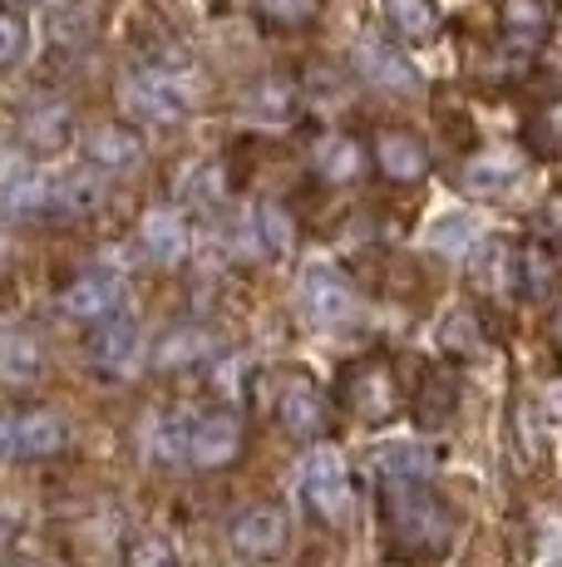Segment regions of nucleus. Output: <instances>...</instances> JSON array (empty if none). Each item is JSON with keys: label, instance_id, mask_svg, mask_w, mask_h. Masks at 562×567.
I'll use <instances>...</instances> for the list:
<instances>
[{"label": "nucleus", "instance_id": "nucleus-17", "mask_svg": "<svg viewBox=\"0 0 562 567\" xmlns=\"http://www.w3.org/2000/svg\"><path fill=\"white\" fill-rule=\"evenodd\" d=\"M385 16H391V25L409 40V45H425V40H435V30H439L435 0H385Z\"/></svg>", "mask_w": 562, "mask_h": 567}, {"label": "nucleus", "instance_id": "nucleus-5", "mask_svg": "<svg viewBox=\"0 0 562 567\" xmlns=\"http://www.w3.org/2000/svg\"><path fill=\"white\" fill-rule=\"evenodd\" d=\"M355 70H361L375 90H395V94L419 90V70H415V64H409L395 45H385V40H375V35L355 45Z\"/></svg>", "mask_w": 562, "mask_h": 567}, {"label": "nucleus", "instance_id": "nucleus-22", "mask_svg": "<svg viewBox=\"0 0 562 567\" xmlns=\"http://www.w3.org/2000/svg\"><path fill=\"white\" fill-rule=\"evenodd\" d=\"M381 474L385 478H429L435 460H429L425 444H385L381 450Z\"/></svg>", "mask_w": 562, "mask_h": 567}, {"label": "nucleus", "instance_id": "nucleus-23", "mask_svg": "<svg viewBox=\"0 0 562 567\" xmlns=\"http://www.w3.org/2000/svg\"><path fill=\"white\" fill-rule=\"evenodd\" d=\"M25 144H35V148H60L64 144V134H70V109H60V104H45V109H35V114H25Z\"/></svg>", "mask_w": 562, "mask_h": 567}, {"label": "nucleus", "instance_id": "nucleus-29", "mask_svg": "<svg viewBox=\"0 0 562 567\" xmlns=\"http://www.w3.org/2000/svg\"><path fill=\"white\" fill-rule=\"evenodd\" d=\"M489 261H493V267H483V271H479L483 287H508V247H493Z\"/></svg>", "mask_w": 562, "mask_h": 567}, {"label": "nucleus", "instance_id": "nucleus-25", "mask_svg": "<svg viewBox=\"0 0 562 567\" xmlns=\"http://www.w3.org/2000/svg\"><path fill=\"white\" fill-rule=\"evenodd\" d=\"M439 341H445V351H454V355H479V321H473L469 311H454L445 321V331H439Z\"/></svg>", "mask_w": 562, "mask_h": 567}, {"label": "nucleus", "instance_id": "nucleus-28", "mask_svg": "<svg viewBox=\"0 0 562 567\" xmlns=\"http://www.w3.org/2000/svg\"><path fill=\"white\" fill-rule=\"evenodd\" d=\"M25 20L20 16H10V10H0V70L6 64H15L20 54H25Z\"/></svg>", "mask_w": 562, "mask_h": 567}, {"label": "nucleus", "instance_id": "nucleus-15", "mask_svg": "<svg viewBox=\"0 0 562 567\" xmlns=\"http://www.w3.org/2000/svg\"><path fill=\"white\" fill-rule=\"evenodd\" d=\"M138 134L124 124H100L90 138H84V154H90V163H100V168H128V163L138 158Z\"/></svg>", "mask_w": 562, "mask_h": 567}, {"label": "nucleus", "instance_id": "nucleus-35", "mask_svg": "<svg viewBox=\"0 0 562 567\" xmlns=\"http://www.w3.org/2000/svg\"><path fill=\"white\" fill-rule=\"evenodd\" d=\"M553 331H558V346H562V311H558V321H553Z\"/></svg>", "mask_w": 562, "mask_h": 567}, {"label": "nucleus", "instance_id": "nucleus-32", "mask_svg": "<svg viewBox=\"0 0 562 567\" xmlns=\"http://www.w3.org/2000/svg\"><path fill=\"white\" fill-rule=\"evenodd\" d=\"M10 450H15V424H10L6 414H0V460H6Z\"/></svg>", "mask_w": 562, "mask_h": 567}, {"label": "nucleus", "instance_id": "nucleus-24", "mask_svg": "<svg viewBox=\"0 0 562 567\" xmlns=\"http://www.w3.org/2000/svg\"><path fill=\"white\" fill-rule=\"evenodd\" d=\"M252 6L272 25H306V20L321 16V0H252Z\"/></svg>", "mask_w": 562, "mask_h": 567}, {"label": "nucleus", "instance_id": "nucleus-30", "mask_svg": "<svg viewBox=\"0 0 562 567\" xmlns=\"http://www.w3.org/2000/svg\"><path fill=\"white\" fill-rule=\"evenodd\" d=\"M543 528H548V538H543V553H548V558H558V563H562V518H548Z\"/></svg>", "mask_w": 562, "mask_h": 567}, {"label": "nucleus", "instance_id": "nucleus-16", "mask_svg": "<svg viewBox=\"0 0 562 567\" xmlns=\"http://www.w3.org/2000/svg\"><path fill=\"white\" fill-rule=\"evenodd\" d=\"M40 361H45V355H40L35 336H25V331L0 336V380H6V385H25V380H35Z\"/></svg>", "mask_w": 562, "mask_h": 567}, {"label": "nucleus", "instance_id": "nucleus-21", "mask_svg": "<svg viewBox=\"0 0 562 567\" xmlns=\"http://www.w3.org/2000/svg\"><path fill=\"white\" fill-rule=\"evenodd\" d=\"M361 163H365V154H361L355 138H326L321 154H316V168H321L326 183H351L355 173H361Z\"/></svg>", "mask_w": 562, "mask_h": 567}, {"label": "nucleus", "instance_id": "nucleus-2", "mask_svg": "<svg viewBox=\"0 0 562 567\" xmlns=\"http://www.w3.org/2000/svg\"><path fill=\"white\" fill-rule=\"evenodd\" d=\"M124 109L134 118H144V124H178V118H188L192 94L178 74L144 70V74H128L124 80Z\"/></svg>", "mask_w": 562, "mask_h": 567}, {"label": "nucleus", "instance_id": "nucleus-1", "mask_svg": "<svg viewBox=\"0 0 562 567\" xmlns=\"http://www.w3.org/2000/svg\"><path fill=\"white\" fill-rule=\"evenodd\" d=\"M385 523L399 538V548H439L449 533L445 508L435 504V494L425 488V478H385Z\"/></svg>", "mask_w": 562, "mask_h": 567}, {"label": "nucleus", "instance_id": "nucleus-31", "mask_svg": "<svg viewBox=\"0 0 562 567\" xmlns=\"http://www.w3.org/2000/svg\"><path fill=\"white\" fill-rule=\"evenodd\" d=\"M158 563H164V548H158V543H148V548L134 553V567H158Z\"/></svg>", "mask_w": 562, "mask_h": 567}, {"label": "nucleus", "instance_id": "nucleus-3", "mask_svg": "<svg viewBox=\"0 0 562 567\" xmlns=\"http://www.w3.org/2000/svg\"><path fill=\"white\" fill-rule=\"evenodd\" d=\"M296 301L316 326H345V321H355V311H361L355 287L341 277L336 267H331V261H311V267L301 271Z\"/></svg>", "mask_w": 562, "mask_h": 567}, {"label": "nucleus", "instance_id": "nucleus-7", "mask_svg": "<svg viewBox=\"0 0 562 567\" xmlns=\"http://www.w3.org/2000/svg\"><path fill=\"white\" fill-rule=\"evenodd\" d=\"M242 450V430H237L232 414H202L188 434V460L198 468H222L237 460Z\"/></svg>", "mask_w": 562, "mask_h": 567}, {"label": "nucleus", "instance_id": "nucleus-18", "mask_svg": "<svg viewBox=\"0 0 562 567\" xmlns=\"http://www.w3.org/2000/svg\"><path fill=\"white\" fill-rule=\"evenodd\" d=\"M281 424H287L291 434H316L321 424H326V410H321V395L306 385V380H296V385L281 390Z\"/></svg>", "mask_w": 562, "mask_h": 567}, {"label": "nucleus", "instance_id": "nucleus-4", "mask_svg": "<svg viewBox=\"0 0 562 567\" xmlns=\"http://www.w3.org/2000/svg\"><path fill=\"white\" fill-rule=\"evenodd\" d=\"M301 494H306V504L326 523L345 518V508H351V474H345L341 450L316 444V450L301 460Z\"/></svg>", "mask_w": 562, "mask_h": 567}, {"label": "nucleus", "instance_id": "nucleus-9", "mask_svg": "<svg viewBox=\"0 0 562 567\" xmlns=\"http://www.w3.org/2000/svg\"><path fill=\"white\" fill-rule=\"evenodd\" d=\"M375 163H381L385 178L415 183V178H425L429 154H425V144H419L415 134H399V128H391V134L375 138Z\"/></svg>", "mask_w": 562, "mask_h": 567}, {"label": "nucleus", "instance_id": "nucleus-34", "mask_svg": "<svg viewBox=\"0 0 562 567\" xmlns=\"http://www.w3.org/2000/svg\"><path fill=\"white\" fill-rule=\"evenodd\" d=\"M543 217H548V223H553V227H558V233H562V193H558V198H548V207H543Z\"/></svg>", "mask_w": 562, "mask_h": 567}, {"label": "nucleus", "instance_id": "nucleus-11", "mask_svg": "<svg viewBox=\"0 0 562 567\" xmlns=\"http://www.w3.org/2000/svg\"><path fill=\"white\" fill-rule=\"evenodd\" d=\"M60 307L70 316H80V321H104V316L118 307V281L100 277V271H94V277H80V281H70V287H64Z\"/></svg>", "mask_w": 562, "mask_h": 567}, {"label": "nucleus", "instance_id": "nucleus-6", "mask_svg": "<svg viewBox=\"0 0 562 567\" xmlns=\"http://www.w3.org/2000/svg\"><path fill=\"white\" fill-rule=\"evenodd\" d=\"M232 548L242 553V558H277V553L287 548V514L272 504L247 508V514L232 523Z\"/></svg>", "mask_w": 562, "mask_h": 567}, {"label": "nucleus", "instance_id": "nucleus-19", "mask_svg": "<svg viewBox=\"0 0 562 567\" xmlns=\"http://www.w3.org/2000/svg\"><path fill=\"white\" fill-rule=\"evenodd\" d=\"M513 178H518V154H499V148L479 154L464 168V188H473V193H499Z\"/></svg>", "mask_w": 562, "mask_h": 567}, {"label": "nucleus", "instance_id": "nucleus-27", "mask_svg": "<svg viewBox=\"0 0 562 567\" xmlns=\"http://www.w3.org/2000/svg\"><path fill=\"white\" fill-rule=\"evenodd\" d=\"M533 144L543 148V154H558V158H562V100H553L548 109H538V118H533Z\"/></svg>", "mask_w": 562, "mask_h": 567}, {"label": "nucleus", "instance_id": "nucleus-14", "mask_svg": "<svg viewBox=\"0 0 562 567\" xmlns=\"http://www.w3.org/2000/svg\"><path fill=\"white\" fill-rule=\"evenodd\" d=\"M45 198H50V183L40 168L15 163V168L0 173V213H30V207H40Z\"/></svg>", "mask_w": 562, "mask_h": 567}, {"label": "nucleus", "instance_id": "nucleus-13", "mask_svg": "<svg viewBox=\"0 0 562 567\" xmlns=\"http://www.w3.org/2000/svg\"><path fill=\"white\" fill-rule=\"evenodd\" d=\"M15 450L25 460H50V454L64 450V420L55 410H35L15 424Z\"/></svg>", "mask_w": 562, "mask_h": 567}, {"label": "nucleus", "instance_id": "nucleus-10", "mask_svg": "<svg viewBox=\"0 0 562 567\" xmlns=\"http://www.w3.org/2000/svg\"><path fill=\"white\" fill-rule=\"evenodd\" d=\"M138 243H144V252L154 261L173 267V261H183V252H188V223L178 213H168V207H158V213H148L138 223Z\"/></svg>", "mask_w": 562, "mask_h": 567}, {"label": "nucleus", "instance_id": "nucleus-33", "mask_svg": "<svg viewBox=\"0 0 562 567\" xmlns=\"http://www.w3.org/2000/svg\"><path fill=\"white\" fill-rule=\"evenodd\" d=\"M543 405H548V414H553V420H562V385H553L543 395Z\"/></svg>", "mask_w": 562, "mask_h": 567}, {"label": "nucleus", "instance_id": "nucleus-36", "mask_svg": "<svg viewBox=\"0 0 562 567\" xmlns=\"http://www.w3.org/2000/svg\"><path fill=\"white\" fill-rule=\"evenodd\" d=\"M548 567H562V563H558V558H553V563H548Z\"/></svg>", "mask_w": 562, "mask_h": 567}, {"label": "nucleus", "instance_id": "nucleus-20", "mask_svg": "<svg viewBox=\"0 0 562 567\" xmlns=\"http://www.w3.org/2000/svg\"><path fill=\"white\" fill-rule=\"evenodd\" d=\"M473 243H479V217L473 213H449L429 227V247L445 257H464Z\"/></svg>", "mask_w": 562, "mask_h": 567}, {"label": "nucleus", "instance_id": "nucleus-8", "mask_svg": "<svg viewBox=\"0 0 562 567\" xmlns=\"http://www.w3.org/2000/svg\"><path fill=\"white\" fill-rule=\"evenodd\" d=\"M499 25L513 50H538L553 35V6L548 0H499Z\"/></svg>", "mask_w": 562, "mask_h": 567}, {"label": "nucleus", "instance_id": "nucleus-26", "mask_svg": "<svg viewBox=\"0 0 562 567\" xmlns=\"http://www.w3.org/2000/svg\"><path fill=\"white\" fill-rule=\"evenodd\" d=\"M257 233H262V243L272 247V252H291V217H287V207H277V203L257 207Z\"/></svg>", "mask_w": 562, "mask_h": 567}, {"label": "nucleus", "instance_id": "nucleus-12", "mask_svg": "<svg viewBox=\"0 0 562 567\" xmlns=\"http://www.w3.org/2000/svg\"><path fill=\"white\" fill-rule=\"evenodd\" d=\"M90 355H94V365H100V370L134 365V355H138L134 321H124V316H104V326L94 331V341H90Z\"/></svg>", "mask_w": 562, "mask_h": 567}]
</instances>
